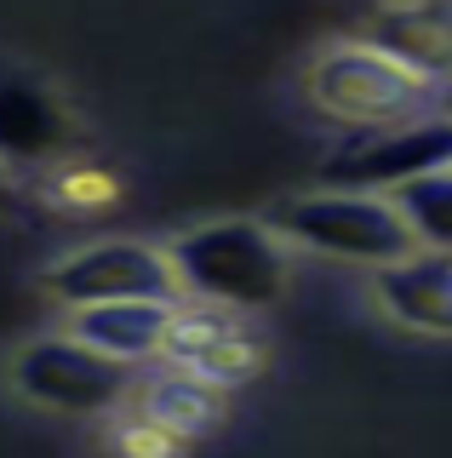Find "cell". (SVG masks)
<instances>
[{"mask_svg":"<svg viewBox=\"0 0 452 458\" xmlns=\"http://www.w3.org/2000/svg\"><path fill=\"white\" fill-rule=\"evenodd\" d=\"M161 252H166V264H172L178 298L241 310V315H258V310L280 304V298H287V281H292L287 241L258 218L195 224Z\"/></svg>","mask_w":452,"mask_h":458,"instance_id":"6da1fadb","label":"cell"},{"mask_svg":"<svg viewBox=\"0 0 452 458\" xmlns=\"http://www.w3.org/2000/svg\"><path fill=\"white\" fill-rule=\"evenodd\" d=\"M304 92L309 104L332 121L356 126V132H372V126H401V121H418V114H441L447 86L413 75L406 64L384 57L366 40H338L304 69Z\"/></svg>","mask_w":452,"mask_h":458,"instance_id":"7a4b0ae2","label":"cell"},{"mask_svg":"<svg viewBox=\"0 0 452 458\" xmlns=\"http://www.w3.org/2000/svg\"><path fill=\"white\" fill-rule=\"evenodd\" d=\"M270 229L287 247L344 258V264H361V269H384L395 258L418 252V241H413V229L401 224V212H395L384 195H361V190L298 195L275 212Z\"/></svg>","mask_w":452,"mask_h":458,"instance_id":"3957f363","label":"cell"},{"mask_svg":"<svg viewBox=\"0 0 452 458\" xmlns=\"http://www.w3.org/2000/svg\"><path fill=\"white\" fill-rule=\"evenodd\" d=\"M12 384H18L23 401H35L46 412L97 419V412H115L132 395V367L104 361L69 333H52V338H29L12 355Z\"/></svg>","mask_w":452,"mask_h":458,"instance_id":"277c9868","label":"cell"},{"mask_svg":"<svg viewBox=\"0 0 452 458\" xmlns=\"http://www.w3.org/2000/svg\"><path fill=\"white\" fill-rule=\"evenodd\" d=\"M161 361L195 372L212 390H241L264 372L270 361V344L252 327V315L241 310H218V304H195V298H178L172 321H166V344Z\"/></svg>","mask_w":452,"mask_h":458,"instance_id":"5b68a950","label":"cell"},{"mask_svg":"<svg viewBox=\"0 0 452 458\" xmlns=\"http://www.w3.org/2000/svg\"><path fill=\"white\" fill-rule=\"evenodd\" d=\"M441 166H452V126L441 114H418V121H401V126L356 132L338 155L321 161V183L389 195L395 183L418 178V172H441Z\"/></svg>","mask_w":452,"mask_h":458,"instance_id":"8992f818","label":"cell"},{"mask_svg":"<svg viewBox=\"0 0 452 458\" xmlns=\"http://www.w3.org/2000/svg\"><path fill=\"white\" fill-rule=\"evenodd\" d=\"M46 298H58L63 310H87V304H121V298H166L172 304V264L161 247L149 241H92L75 247L69 258L40 276Z\"/></svg>","mask_w":452,"mask_h":458,"instance_id":"52a82bcc","label":"cell"},{"mask_svg":"<svg viewBox=\"0 0 452 458\" xmlns=\"http://www.w3.org/2000/svg\"><path fill=\"white\" fill-rule=\"evenodd\" d=\"M75 149V114L46 81L0 69V166H52Z\"/></svg>","mask_w":452,"mask_h":458,"instance_id":"ba28073f","label":"cell"},{"mask_svg":"<svg viewBox=\"0 0 452 458\" xmlns=\"http://www.w3.org/2000/svg\"><path fill=\"white\" fill-rule=\"evenodd\" d=\"M372 298L395 327L447 338L452 333V252L418 247L384 269H372Z\"/></svg>","mask_w":452,"mask_h":458,"instance_id":"9c48e42d","label":"cell"},{"mask_svg":"<svg viewBox=\"0 0 452 458\" xmlns=\"http://www.w3.org/2000/svg\"><path fill=\"white\" fill-rule=\"evenodd\" d=\"M366 47L406 64L413 75L447 86L452 69V12L447 0H378V12L366 18Z\"/></svg>","mask_w":452,"mask_h":458,"instance_id":"30bf717a","label":"cell"},{"mask_svg":"<svg viewBox=\"0 0 452 458\" xmlns=\"http://www.w3.org/2000/svg\"><path fill=\"white\" fill-rule=\"evenodd\" d=\"M172 304H178V298H172ZM172 304H166V298H121V304L69 310V338H80L87 350H97L104 361H115V367L161 361Z\"/></svg>","mask_w":452,"mask_h":458,"instance_id":"8fae6325","label":"cell"},{"mask_svg":"<svg viewBox=\"0 0 452 458\" xmlns=\"http://www.w3.org/2000/svg\"><path fill=\"white\" fill-rule=\"evenodd\" d=\"M132 401H138L132 407L138 419L166 429L172 441H195V436H206V429H218V419H223V390H212V384H201L183 367H161V372H149L144 384L132 378Z\"/></svg>","mask_w":452,"mask_h":458,"instance_id":"7c38bea8","label":"cell"},{"mask_svg":"<svg viewBox=\"0 0 452 458\" xmlns=\"http://www.w3.org/2000/svg\"><path fill=\"white\" fill-rule=\"evenodd\" d=\"M384 200L401 212V224L413 229L418 247H430V252H447L452 247V166L418 172V178L395 183Z\"/></svg>","mask_w":452,"mask_h":458,"instance_id":"4fadbf2b","label":"cell"},{"mask_svg":"<svg viewBox=\"0 0 452 458\" xmlns=\"http://www.w3.org/2000/svg\"><path fill=\"white\" fill-rule=\"evenodd\" d=\"M115 453L121 458H178L183 441H172L166 429H155L149 419H138V412H121L115 419Z\"/></svg>","mask_w":452,"mask_h":458,"instance_id":"5bb4252c","label":"cell"},{"mask_svg":"<svg viewBox=\"0 0 452 458\" xmlns=\"http://www.w3.org/2000/svg\"><path fill=\"white\" fill-rule=\"evenodd\" d=\"M12 207H18V183H12V172L0 166V218H6Z\"/></svg>","mask_w":452,"mask_h":458,"instance_id":"9a60e30c","label":"cell"}]
</instances>
